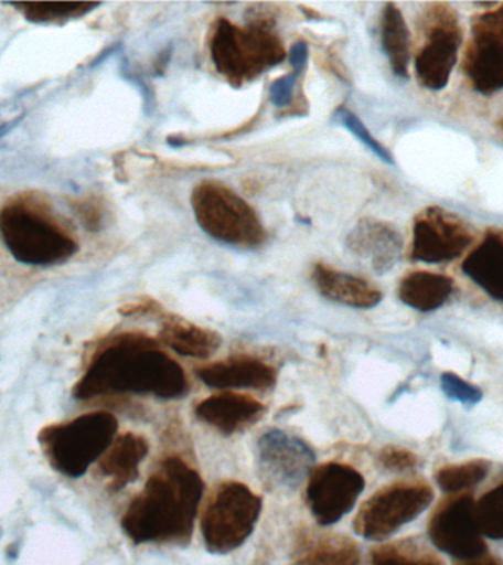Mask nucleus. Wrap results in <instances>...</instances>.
I'll return each instance as SVG.
<instances>
[{
    "mask_svg": "<svg viewBox=\"0 0 503 565\" xmlns=\"http://www.w3.org/2000/svg\"><path fill=\"white\" fill-rule=\"evenodd\" d=\"M188 388L184 370L153 339L122 333L100 344L73 395L78 401L121 393L176 399Z\"/></svg>",
    "mask_w": 503,
    "mask_h": 565,
    "instance_id": "obj_1",
    "label": "nucleus"
},
{
    "mask_svg": "<svg viewBox=\"0 0 503 565\" xmlns=\"http://www.w3.org/2000/svg\"><path fill=\"white\" fill-rule=\"evenodd\" d=\"M203 481L180 457L163 459L124 512V533L135 543H189Z\"/></svg>",
    "mask_w": 503,
    "mask_h": 565,
    "instance_id": "obj_2",
    "label": "nucleus"
},
{
    "mask_svg": "<svg viewBox=\"0 0 503 565\" xmlns=\"http://www.w3.org/2000/svg\"><path fill=\"white\" fill-rule=\"evenodd\" d=\"M0 238L18 263L34 267L65 263L78 252V242L39 192L18 193L3 203Z\"/></svg>",
    "mask_w": 503,
    "mask_h": 565,
    "instance_id": "obj_3",
    "label": "nucleus"
},
{
    "mask_svg": "<svg viewBox=\"0 0 503 565\" xmlns=\"http://www.w3.org/2000/svg\"><path fill=\"white\" fill-rule=\"evenodd\" d=\"M117 430L118 419L115 415L97 411L43 427L39 433V444L44 457L57 472L75 479L104 457Z\"/></svg>",
    "mask_w": 503,
    "mask_h": 565,
    "instance_id": "obj_4",
    "label": "nucleus"
},
{
    "mask_svg": "<svg viewBox=\"0 0 503 565\" xmlns=\"http://www.w3.org/2000/svg\"><path fill=\"white\" fill-rule=\"evenodd\" d=\"M215 70L240 86L286 60V49L272 31L263 25L242 29L232 21L215 22L210 40Z\"/></svg>",
    "mask_w": 503,
    "mask_h": 565,
    "instance_id": "obj_5",
    "label": "nucleus"
},
{
    "mask_svg": "<svg viewBox=\"0 0 503 565\" xmlns=\"http://www.w3.org/2000/svg\"><path fill=\"white\" fill-rule=\"evenodd\" d=\"M192 207L199 227L215 241L243 247L264 242L263 221L254 207L220 181L199 183L192 192Z\"/></svg>",
    "mask_w": 503,
    "mask_h": 565,
    "instance_id": "obj_6",
    "label": "nucleus"
},
{
    "mask_svg": "<svg viewBox=\"0 0 503 565\" xmlns=\"http://www.w3.org/2000/svg\"><path fill=\"white\" fill-rule=\"evenodd\" d=\"M263 499L240 481H223L203 511V542L212 554H228L246 542L258 523Z\"/></svg>",
    "mask_w": 503,
    "mask_h": 565,
    "instance_id": "obj_7",
    "label": "nucleus"
},
{
    "mask_svg": "<svg viewBox=\"0 0 503 565\" xmlns=\"http://www.w3.org/2000/svg\"><path fill=\"white\" fill-rule=\"evenodd\" d=\"M432 497V489L426 481L388 484L362 503L353 529L364 539L383 541L426 511Z\"/></svg>",
    "mask_w": 503,
    "mask_h": 565,
    "instance_id": "obj_8",
    "label": "nucleus"
},
{
    "mask_svg": "<svg viewBox=\"0 0 503 565\" xmlns=\"http://www.w3.org/2000/svg\"><path fill=\"white\" fill-rule=\"evenodd\" d=\"M461 43L462 30L457 13L449 4H432L428 13L426 43L415 60V74L421 86L432 92L448 86Z\"/></svg>",
    "mask_w": 503,
    "mask_h": 565,
    "instance_id": "obj_9",
    "label": "nucleus"
},
{
    "mask_svg": "<svg viewBox=\"0 0 503 565\" xmlns=\"http://www.w3.org/2000/svg\"><path fill=\"white\" fill-rule=\"evenodd\" d=\"M471 31L463 73L475 92L494 95L503 90V17L499 11L480 13Z\"/></svg>",
    "mask_w": 503,
    "mask_h": 565,
    "instance_id": "obj_10",
    "label": "nucleus"
},
{
    "mask_svg": "<svg viewBox=\"0 0 503 565\" xmlns=\"http://www.w3.org/2000/svg\"><path fill=\"white\" fill-rule=\"evenodd\" d=\"M364 488V477L355 468L340 462L322 463L309 475V510L321 525L338 523L352 511Z\"/></svg>",
    "mask_w": 503,
    "mask_h": 565,
    "instance_id": "obj_11",
    "label": "nucleus"
},
{
    "mask_svg": "<svg viewBox=\"0 0 503 565\" xmlns=\"http://www.w3.org/2000/svg\"><path fill=\"white\" fill-rule=\"evenodd\" d=\"M428 534L437 550L457 559L474 558L488 552L470 494H459L441 503L431 515Z\"/></svg>",
    "mask_w": 503,
    "mask_h": 565,
    "instance_id": "obj_12",
    "label": "nucleus"
},
{
    "mask_svg": "<svg viewBox=\"0 0 503 565\" xmlns=\"http://www.w3.org/2000/svg\"><path fill=\"white\" fill-rule=\"evenodd\" d=\"M472 234L457 216L439 206L427 207L415 220L410 258L427 264L446 263L462 255Z\"/></svg>",
    "mask_w": 503,
    "mask_h": 565,
    "instance_id": "obj_13",
    "label": "nucleus"
},
{
    "mask_svg": "<svg viewBox=\"0 0 503 565\" xmlns=\"http://www.w3.org/2000/svg\"><path fill=\"white\" fill-rule=\"evenodd\" d=\"M258 462L265 481L276 488L291 489L311 475L315 454L298 437L271 430L258 441Z\"/></svg>",
    "mask_w": 503,
    "mask_h": 565,
    "instance_id": "obj_14",
    "label": "nucleus"
},
{
    "mask_svg": "<svg viewBox=\"0 0 503 565\" xmlns=\"http://www.w3.org/2000/svg\"><path fill=\"white\" fill-rule=\"evenodd\" d=\"M265 409V405L245 393L223 392L199 402L194 414L223 435H234L258 422Z\"/></svg>",
    "mask_w": 503,
    "mask_h": 565,
    "instance_id": "obj_15",
    "label": "nucleus"
},
{
    "mask_svg": "<svg viewBox=\"0 0 503 565\" xmlns=\"http://www.w3.org/2000/svg\"><path fill=\"white\" fill-rule=\"evenodd\" d=\"M196 375L206 386L214 388L264 391L277 382V373L271 365L250 356H234L199 366Z\"/></svg>",
    "mask_w": 503,
    "mask_h": 565,
    "instance_id": "obj_16",
    "label": "nucleus"
},
{
    "mask_svg": "<svg viewBox=\"0 0 503 565\" xmlns=\"http://www.w3.org/2000/svg\"><path fill=\"white\" fill-rule=\"evenodd\" d=\"M346 246L353 254L371 260L375 271L384 273L399 260L404 242L390 224L364 218L347 234Z\"/></svg>",
    "mask_w": 503,
    "mask_h": 565,
    "instance_id": "obj_17",
    "label": "nucleus"
},
{
    "mask_svg": "<svg viewBox=\"0 0 503 565\" xmlns=\"http://www.w3.org/2000/svg\"><path fill=\"white\" fill-rule=\"evenodd\" d=\"M313 285L331 302L351 308L368 309L382 302V290L365 278L339 271L325 264H317L312 271Z\"/></svg>",
    "mask_w": 503,
    "mask_h": 565,
    "instance_id": "obj_18",
    "label": "nucleus"
},
{
    "mask_svg": "<svg viewBox=\"0 0 503 565\" xmlns=\"http://www.w3.org/2000/svg\"><path fill=\"white\" fill-rule=\"evenodd\" d=\"M149 452L148 440L135 433L117 437L99 461L100 475L108 480V488L118 492L139 477V467Z\"/></svg>",
    "mask_w": 503,
    "mask_h": 565,
    "instance_id": "obj_19",
    "label": "nucleus"
},
{
    "mask_svg": "<svg viewBox=\"0 0 503 565\" xmlns=\"http://www.w3.org/2000/svg\"><path fill=\"white\" fill-rule=\"evenodd\" d=\"M462 271L496 300H503V234L488 233L463 260Z\"/></svg>",
    "mask_w": 503,
    "mask_h": 565,
    "instance_id": "obj_20",
    "label": "nucleus"
},
{
    "mask_svg": "<svg viewBox=\"0 0 503 565\" xmlns=\"http://www.w3.org/2000/svg\"><path fill=\"white\" fill-rule=\"evenodd\" d=\"M295 555L296 565H361L360 547L339 534H304Z\"/></svg>",
    "mask_w": 503,
    "mask_h": 565,
    "instance_id": "obj_21",
    "label": "nucleus"
},
{
    "mask_svg": "<svg viewBox=\"0 0 503 565\" xmlns=\"http://www.w3.org/2000/svg\"><path fill=\"white\" fill-rule=\"evenodd\" d=\"M159 339L184 356L207 358L221 347L218 333L203 329L183 318L170 317L162 322Z\"/></svg>",
    "mask_w": 503,
    "mask_h": 565,
    "instance_id": "obj_22",
    "label": "nucleus"
},
{
    "mask_svg": "<svg viewBox=\"0 0 503 565\" xmlns=\"http://www.w3.org/2000/svg\"><path fill=\"white\" fill-rule=\"evenodd\" d=\"M453 280L443 274L415 271L402 278L399 298L408 307L421 312L435 311L452 294Z\"/></svg>",
    "mask_w": 503,
    "mask_h": 565,
    "instance_id": "obj_23",
    "label": "nucleus"
},
{
    "mask_svg": "<svg viewBox=\"0 0 503 565\" xmlns=\"http://www.w3.org/2000/svg\"><path fill=\"white\" fill-rule=\"evenodd\" d=\"M382 46L393 73L397 77L408 78L410 60L409 30L400 9L395 3H387L384 7Z\"/></svg>",
    "mask_w": 503,
    "mask_h": 565,
    "instance_id": "obj_24",
    "label": "nucleus"
},
{
    "mask_svg": "<svg viewBox=\"0 0 503 565\" xmlns=\"http://www.w3.org/2000/svg\"><path fill=\"white\" fill-rule=\"evenodd\" d=\"M24 15L26 21L33 24H62V22L77 20L86 15L99 3L86 2H20L9 3Z\"/></svg>",
    "mask_w": 503,
    "mask_h": 565,
    "instance_id": "obj_25",
    "label": "nucleus"
},
{
    "mask_svg": "<svg viewBox=\"0 0 503 565\" xmlns=\"http://www.w3.org/2000/svg\"><path fill=\"white\" fill-rule=\"evenodd\" d=\"M373 565H445L439 556L413 541L384 543L371 552Z\"/></svg>",
    "mask_w": 503,
    "mask_h": 565,
    "instance_id": "obj_26",
    "label": "nucleus"
},
{
    "mask_svg": "<svg viewBox=\"0 0 503 565\" xmlns=\"http://www.w3.org/2000/svg\"><path fill=\"white\" fill-rule=\"evenodd\" d=\"M488 472L489 463L479 459V461L453 463V466L440 468L436 481L446 493L462 492L479 484Z\"/></svg>",
    "mask_w": 503,
    "mask_h": 565,
    "instance_id": "obj_27",
    "label": "nucleus"
},
{
    "mask_svg": "<svg viewBox=\"0 0 503 565\" xmlns=\"http://www.w3.org/2000/svg\"><path fill=\"white\" fill-rule=\"evenodd\" d=\"M477 521L483 536L502 541L503 539V483L485 493L475 503Z\"/></svg>",
    "mask_w": 503,
    "mask_h": 565,
    "instance_id": "obj_28",
    "label": "nucleus"
},
{
    "mask_svg": "<svg viewBox=\"0 0 503 565\" xmlns=\"http://www.w3.org/2000/svg\"><path fill=\"white\" fill-rule=\"evenodd\" d=\"M333 118L339 126L346 128L351 135L355 136L371 152L377 154L382 161L388 163V166H395V159H393L392 153L371 135L368 128L362 124L361 119L357 118L355 114H352L351 110L346 108H339L335 110Z\"/></svg>",
    "mask_w": 503,
    "mask_h": 565,
    "instance_id": "obj_29",
    "label": "nucleus"
},
{
    "mask_svg": "<svg viewBox=\"0 0 503 565\" xmlns=\"http://www.w3.org/2000/svg\"><path fill=\"white\" fill-rule=\"evenodd\" d=\"M441 391L450 401L461 402L463 405L479 404L483 397L479 387L453 373L441 374Z\"/></svg>",
    "mask_w": 503,
    "mask_h": 565,
    "instance_id": "obj_30",
    "label": "nucleus"
},
{
    "mask_svg": "<svg viewBox=\"0 0 503 565\" xmlns=\"http://www.w3.org/2000/svg\"><path fill=\"white\" fill-rule=\"evenodd\" d=\"M379 462L387 470L404 471L417 466V457L410 450L397 448V446H387L378 455Z\"/></svg>",
    "mask_w": 503,
    "mask_h": 565,
    "instance_id": "obj_31",
    "label": "nucleus"
},
{
    "mask_svg": "<svg viewBox=\"0 0 503 565\" xmlns=\"http://www.w3.org/2000/svg\"><path fill=\"white\" fill-rule=\"evenodd\" d=\"M71 206L84 227L90 232H97L101 227V207L95 199H77L71 202Z\"/></svg>",
    "mask_w": 503,
    "mask_h": 565,
    "instance_id": "obj_32",
    "label": "nucleus"
},
{
    "mask_svg": "<svg viewBox=\"0 0 503 565\" xmlns=\"http://www.w3.org/2000/svg\"><path fill=\"white\" fill-rule=\"evenodd\" d=\"M296 83H298V73L282 75V77L277 78L269 87V99H271L272 105L278 106V108H285L289 105L293 99Z\"/></svg>",
    "mask_w": 503,
    "mask_h": 565,
    "instance_id": "obj_33",
    "label": "nucleus"
},
{
    "mask_svg": "<svg viewBox=\"0 0 503 565\" xmlns=\"http://www.w3.org/2000/svg\"><path fill=\"white\" fill-rule=\"evenodd\" d=\"M309 56V51L307 43L298 42L295 43L293 46H291L289 52V62L290 65L293 66L295 73H300L304 68V65H307Z\"/></svg>",
    "mask_w": 503,
    "mask_h": 565,
    "instance_id": "obj_34",
    "label": "nucleus"
},
{
    "mask_svg": "<svg viewBox=\"0 0 503 565\" xmlns=\"http://www.w3.org/2000/svg\"><path fill=\"white\" fill-rule=\"evenodd\" d=\"M454 565H501V564H499L497 561L493 558V556L488 555V552H485V554L474 556V558L458 559V563Z\"/></svg>",
    "mask_w": 503,
    "mask_h": 565,
    "instance_id": "obj_35",
    "label": "nucleus"
},
{
    "mask_svg": "<svg viewBox=\"0 0 503 565\" xmlns=\"http://www.w3.org/2000/svg\"><path fill=\"white\" fill-rule=\"evenodd\" d=\"M22 118H24V115H20V117L13 118L11 121L2 124V126H0V139L7 136L9 131H12V128L17 127Z\"/></svg>",
    "mask_w": 503,
    "mask_h": 565,
    "instance_id": "obj_36",
    "label": "nucleus"
},
{
    "mask_svg": "<svg viewBox=\"0 0 503 565\" xmlns=\"http://www.w3.org/2000/svg\"><path fill=\"white\" fill-rule=\"evenodd\" d=\"M499 127H501V130L503 131V118L499 121Z\"/></svg>",
    "mask_w": 503,
    "mask_h": 565,
    "instance_id": "obj_37",
    "label": "nucleus"
},
{
    "mask_svg": "<svg viewBox=\"0 0 503 565\" xmlns=\"http://www.w3.org/2000/svg\"><path fill=\"white\" fill-rule=\"evenodd\" d=\"M499 13H501V15L503 17V4L501 7V9H497Z\"/></svg>",
    "mask_w": 503,
    "mask_h": 565,
    "instance_id": "obj_38",
    "label": "nucleus"
},
{
    "mask_svg": "<svg viewBox=\"0 0 503 565\" xmlns=\"http://www.w3.org/2000/svg\"><path fill=\"white\" fill-rule=\"evenodd\" d=\"M0 536H2V532H0Z\"/></svg>",
    "mask_w": 503,
    "mask_h": 565,
    "instance_id": "obj_39",
    "label": "nucleus"
}]
</instances>
